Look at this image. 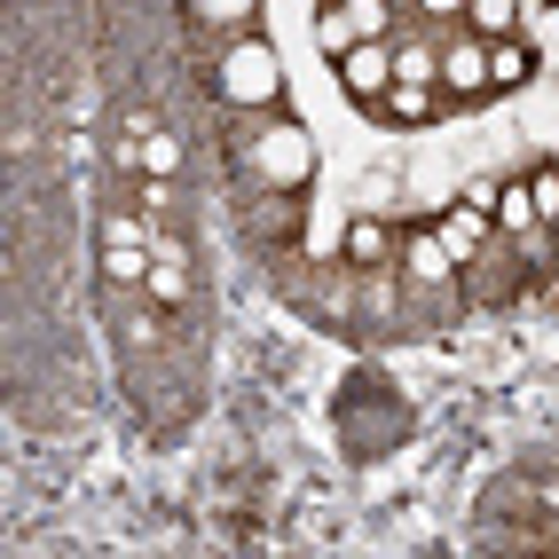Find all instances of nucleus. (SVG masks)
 <instances>
[{
    "instance_id": "17",
    "label": "nucleus",
    "mask_w": 559,
    "mask_h": 559,
    "mask_svg": "<svg viewBox=\"0 0 559 559\" xmlns=\"http://www.w3.org/2000/svg\"><path fill=\"white\" fill-rule=\"evenodd\" d=\"M528 198H536V221H559V166H536L528 174Z\"/></svg>"
},
{
    "instance_id": "8",
    "label": "nucleus",
    "mask_w": 559,
    "mask_h": 559,
    "mask_svg": "<svg viewBox=\"0 0 559 559\" xmlns=\"http://www.w3.org/2000/svg\"><path fill=\"white\" fill-rule=\"evenodd\" d=\"M528 80H536V56L520 48L512 32H504V40H489V87H528Z\"/></svg>"
},
{
    "instance_id": "9",
    "label": "nucleus",
    "mask_w": 559,
    "mask_h": 559,
    "mask_svg": "<svg viewBox=\"0 0 559 559\" xmlns=\"http://www.w3.org/2000/svg\"><path fill=\"white\" fill-rule=\"evenodd\" d=\"M292 221H300V190H269L252 205V237H284Z\"/></svg>"
},
{
    "instance_id": "6",
    "label": "nucleus",
    "mask_w": 559,
    "mask_h": 559,
    "mask_svg": "<svg viewBox=\"0 0 559 559\" xmlns=\"http://www.w3.org/2000/svg\"><path fill=\"white\" fill-rule=\"evenodd\" d=\"M441 245H450L457 260H480V245H489V213H480V205H441Z\"/></svg>"
},
{
    "instance_id": "7",
    "label": "nucleus",
    "mask_w": 559,
    "mask_h": 559,
    "mask_svg": "<svg viewBox=\"0 0 559 559\" xmlns=\"http://www.w3.org/2000/svg\"><path fill=\"white\" fill-rule=\"evenodd\" d=\"M394 252H402V245H394L386 221H370V213H355V221H347V260H355V269H386Z\"/></svg>"
},
{
    "instance_id": "16",
    "label": "nucleus",
    "mask_w": 559,
    "mask_h": 559,
    "mask_svg": "<svg viewBox=\"0 0 559 559\" xmlns=\"http://www.w3.org/2000/svg\"><path fill=\"white\" fill-rule=\"evenodd\" d=\"M119 245H151V229L134 213H103V252H119Z\"/></svg>"
},
{
    "instance_id": "14",
    "label": "nucleus",
    "mask_w": 559,
    "mask_h": 559,
    "mask_svg": "<svg viewBox=\"0 0 559 559\" xmlns=\"http://www.w3.org/2000/svg\"><path fill=\"white\" fill-rule=\"evenodd\" d=\"M151 245H119V252H103V269H110V284H134V276H151Z\"/></svg>"
},
{
    "instance_id": "21",
    "label": "nucleus",
    "mask_w": 559,
    "mask_h": 559,
    "mask_svg": "<svg viewBox=\"0 0 559 559\" xmlns=\"http://www.w3.org/2000/svg\"><path fill=\"white\" fill-rule=\"evenodd\" d=\"M418 9H426V16H457V9H465V0H418Z\"/></svg>"
},
{
    "instance_id": "18",
    "label": "nucleus",
    "mask_w": 559,
    "mask_h": 559,
    "mask_svg": "<svg viewBox=\"0 0 559 559\" xmlns=\"http://www.w3.org/2000/svg\"><path fill=\"white\" fill-rule=\"evenodd\" d=\"M347 24L362 40H386V0H347Z\"/></svg>"
},
{
    "instance_id": "4",
    "label": "nucleus",
    "mask_w": 559,
    "mask_h": 559,
    "mask_svg": "<svg viewBox=\"0 0 559 559\" xmlns=\"http://www.w3.org/2000/svg\"><path fill=\"white\" fill-rule=\"evenodd\" d=\"M433 87H450V95H489V40H450L441 48V71H433Z\"/></svg>"
},
{
    "instance_id": "3",
    "label": "nucleus",
    "mask_w": 559,
    "mask_h": 559,
    "mask_svg": "<svg viewBox=\"0 0 559 559\" xmlns=\"http://www.w3.org/2000/svg\"><path fill=\"white\" fill-rule=\"evenodd\" d=\"M340 87H347L355 103H386V87H394V48L355 40V48L340 56Z\"/></svg>"
},
{
    "instance_id": "11",
    "label": "nucleus",
    "mask_w": 559,
    "mask_h": 559,
    "mask_svg": "<svg viewBox=\"0 0 559 559\" xmlns=\"http://www.w3.org/2000/svg\"><path fill=\"white\" fill-rule=\"evenodd\" d=\"M465 16H473V32H480V40H504V32H512V16H520V0H465Z\"/></svg>"
},
{
    "instance_id": "19",
    "label": "nucleus",
    "mask_w": 559,
    "mask_h": 559,
    "mask_svg": "<svg viewBox=\"0 0 559 559\" xmlns=\"http://www.w3.org/2000/svg\"><path fill=\"white\" fill-rule=\"evenodd\" d=\"M355 40H362V32L347 24V9H340V16H323V48H331V56H347Z\"/></svg>"
},
{
    "instance_id": "1",
    "label": "nucleus",
    "mask_w": 559,
    "mask_h": 559,
    "mask_svg": "<svg viewBox=\"0 0 559 559\" xmlns=\"http://www.w3.org/2000/svg\"><path fill=\"white\" fill-rule=\"evenodd\" d=\"M221 95L229 103H276L284 95V71H276L269 40H237L229 56H221Z\"/></svg>"
},
{
    "instance_id": "12",
    "label": "nucleus",
    "mask_w": 559,
    "mask_h": 559,
    "mask_svg": "<svg viewBox=\"0 0 559 559\" xmlns=\"http://www.w3.org/2000/svg\"><path fill=\"white\" fill-rule=\"evenodd\" d=\"M497 229H536V198H528V181L497 190Z\"/></svg>"
},
{
    "instance_id": "5",
    "label": "nucleus",
    "mask_w": 559,
    "mask_h": 559,
    "mask_svg": "<svg viewBox=\"0 0 559 559\" xmlns=\"http://www.w3.org/2000/svg\"><path fill=\"white\" fill-rule=\"evenodd\" d=\"M402 269H409V284H441L457 269V252L441 245V229H418V237H402Z\"/></svg>"
},
{
    "instance_id": "20",
    "label": "nucleus",
    "mask_w": 559,
    "mask_h": 559,
    "mask_svg": "<svg viewBox=\"0 0 559 559\" xmlns=\"http://www.w3.org/2000/svg\"><path fill=\"white\" fill-rule=\"evenodd\" d=\"M198 16H221V24H237V16H252V0H198Z\"/></svg>"
},
{
    "instance_id": "13",
    "label": "nucleus",
    "mask_w": 559,
    "mask_h": 559,
    "mask_svg": "<svg viewBox=\"0 0 559 559\" xmlns=\"http://www.w3.org/2000/svg\"><path fill=\"white\" fill-rule=\"evenodd\" d=\"M386 110H394L402 127H418L426 110H433V87H409V80H394V87H386Z\"/></svg>"
},
{
    "instance_id": "10",
    "label": "nucleus",
    "mask_w": 559,
    "mask_h": 559,
    "mask_svg": "<svg viewBox=\"0 0 559 559\" xmlns=\"http://www.w3.org/2000/svg\"><path fill=\"white\" fill-rule=\"evenodd\" d=\"M142 174H151V181H174V174H181V142H174L166 127L142 134Z\"/></svg>"
},
{
    "instance_id": "15",
    "label": "nucleus",
    "mask_w": 559,
    "mask_h": 559,
    "mask_svg": "<svg viewBox=\"0 0 559 559\" xmlns=\"http://www.w3.org/2000/svg\"><path fill=\"white\" fill-rule=\"evenodd\" d=\"M433 71H441V56H433V48H394V80L433 87Z\"/></svg>"
},
{
    "instance_id": "2",
    "label": "nucleus",
    "mask_w": 559,
    "mask_h": 559,
    "mask_svg": "<svg viewBox=\"0 0 559 559\" xmlns=\"http://www.w3.org/2000/svg\"><path fill=\"white\" fill-rule=\"evenodd\" d=\"M260 174H269V190H300L308 181V166H316V151H308V134L300 127H276V134H260Z\"/></svg>"
}]
</instances>
